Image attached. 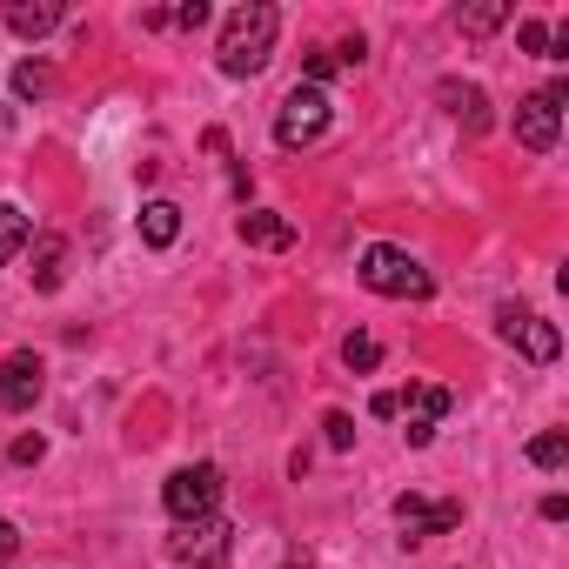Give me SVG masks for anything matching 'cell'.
Instances as JSON below:
<instances>
[{"mask_svg":"<svg viewBox=\"0 0 569 569\" xmlns=\"http://www.w3.org/2000/svg\"><path fill=\"white\" fill-rule=\"evenodd\" d=\"M274 34H281V14L268 8V0H248V8H234V14L221 21V48H214L221 74H228V81L261 74L268 54H274Z\"/></svg>","mask_w":569,"mask_h":569,"instance_id":"obj_1","label":"cell"},{"mask_svg":"<svg viewBox=\"0 0 569 569\" xmlns=\"http://www.w3.org/2000/svg\"><path fill=\"white\" fill-rule=\"evenodd\" d=\"M356 274H362L369 296H389V302H429V289H436L429 268L409 248H396V241H369L362 261H356Z\"/></svg>","mask_w":569,"mask_h":569,"instance_id":"obj_2","label":"cell"},{"mask_svg":"<svg viewBox=\"0 0 569 569\" xmlns=\"http://www.w3.org/2000/svg\"><path fill=\"white\" fill-rule=\"evenodd\" d=\"M329 121H336L329 88L296 81L289 94H281V108H274V141H281V148H316V141L329 134Z\"/></svg>","mask_w":569,"mask_h":569,"instance_id":"obj_3","label":"cell"},{"mask_svg":"<svg viewBox=\"0 0 569 569\" xmlns=\"http://www.w3.org/2000/svg\"><path fill=\"white\" fill-rule=\"evenodd\" d=\"M161 502H168L174 522H201V516H214V509H221V469H214V462H188V469H174V476L161 482Z\"/></svg>","mask_w":569,"mask_h":569,"instance_id":"obj_4","label":"cell"},{"mask_svg":"<svg viewBox=\"0 0 569 569\" xmlns=\"http://www.w3.org/2000/svg\"><path fill=\"white\" fill-rule=\"evenodd\" d=\"M562 101H569L562 81H549V88H536V94L516 101V141H522L529 154H549V148H556V134H562Z\"/></svg>","mask_w":569,"mask_h":569,"instance_id":"obj_5","label":"cell"},{"mask_svg":"<svg viewBox=\"0 0 569 569\" xmlns=\"http://www.w3.org/2000/svg\"><path fill=\"white\" fill-rule=\"evenodd\" d=\"M228 549H234V529H228L221 516L174 522V536H168V556L188 562V569H228Z\"/></svg>","mask_w":569,"mask_h":569,"instance_id":"obj_6","label":"cell"},{"mask_svg":"<svg viewBox=\"0 0 569 569\" xmlns=\"http://www.w3.org/2000/svg\"><path fill=\"white\" fill-rule=\"evenodd\" d=\"M41 389H48V362L34 349H14L8 362H0V409L8 416H28L41 402Z\"/></svg>","mask_w":569,"mask_h":569,"instance_id":"obj_7","label":"cell"},{"mask_svg":"<svg viewBox=\"0 0 569 569\" xmlns=\"http://www.w3.org/2000/svg\"><path fill=\"white\" fill-rule=\"evenodd\" d=\"M496 329H502V342H516L529 362H556V356H562L556 322H542V316H529V309H516V302H502V309H496Z\"/></svg>","mask_w":569,"mask_h":569,"instance_id":"obj_8","label":"cell"},{"mask_svg":"<svg viewBox=\"0 0 569 569\" xmlns=\"http://www.w3.org/2000/svg\"><path fill=\"white\" fill-rule=\"evenodd\" d=\"M396 522H402V542H429V536H449V529H462V502L396 496Z\"/></svg>","mask_w":569,"mask_h":569,"instance_id":"obj_9","label":"cell"},{"mask_svg":"<svg viewBox=\"0 0 569 569\" xmlns=\"http://www.w3.org/2000/svg\"><path fill=\"white\" fill-rule=\"evenodd\" d=\"M402 409H409V429H402V436H409V449H429V442H436V429H442V416L456 409V396H449V389H436V382H422V389H409V396H402Z\"/></svg>","mask_w":569,"mask_h":569,"instance_id":"obj_10","label":"cell"},{"mask_svg":"<svg viewBox=\"0 0 569 569\" xmlns=\"http://www.w3.org/2000/svg\"><path fill=\"white\" fill-rule=\"evenodd\" d=\"M0 21H8L21 41H41V34H54V28L68 21V8H61V0H34V8H28V0H14V8L0 14Z\"/></svg>","mask_w":569,"mask_h":569,"instance_id":"obj_11","label":"cell"},{"mask_svg":"<svg viewBox=\"0 0 569 569\" xmlns=\"http://www.w3.org/2000/svg\"><path fill=\"white\" fill-rule=\"evenodd\" d=\"M241 241L248 248H296V221L274 214V208H248L241 214Z\"/></svg>","mask_w":569,"mask_h":569,"instance_id":"obj_12","label":"cell"},{"mask_svg":"<svg viewBox=\"0 0 569 569\" xmlns=\"http://www.w3.org/2000/svg\"><path fill=\"white\" fill-rule=\"evenodd\" d=\"M436 94H442V108H449V114H456V121H462L469 134H482V128H489V94H482V88H462V81H442Z\"/></svg>","mask_w":569,"mask_h":569,"instance_id":"obj_13","label":"cell"},{"mask_svg":"<svg viewBox=\"0 0 569 569\" xmlns=\"http://www.w3.org/2000/svg\"><path fill=\"white\" fill-rule=\"evenodd\" d=\"M28 274H34L41 296H54L61 274H68V241H61V234H34V268H28Z\"/></svg>","mask_w":569,"mask_h":569,"instance_id":"obj_14","label":"cell"},{"mask_svg":"<svg viewBox=\"0 0 569 569\" xmlns=\"http://www.w3.org/2000/svg\"><path fill=\"white\" fill-rule=\"evenodd\" d=\"M141 241L148 248H174L181 241V208L174 201H148L141 208Z\"/></svg>","mask_w":569,"mask_h":569,"instance_id":"obj_15","label":"cell"},{"mask_svg":"<svg viewBox=\"0 0 569 569\" xmlns=\"http://www.w3.org/2000/svg\"><path fill=\"white\" fill-rule=\"evenodd\" d=\"M28 241H34V221H28L14 201H0V268H8V261L28 248Z\"/></svg>","mask_w":569,"mask_h":569,"instance_id":"obj_16","label":"cell"},{"mask_svg":"<svg viewBox=\"0 0 569 569\" xmlns=\"http://www.w3.org/2000/svg\"><path fill=\"white\" fill-rule=\"evenodd\" d=\"M48 88H54V68H48V61H21V68H14V94H21V101H41Z\"/></svg>","mask_w":569,"mask_h":569,"instance_id":"obj_17","label":"cell"},{"mask_svg":"<svg viewBox=\"0 0 569 569\" xmlns=\"http://www.w3.org/2000/svg\"><path fill=\"white\" fill-rule=\"evenodd\" d=\"M509 21V0H489V8H469V14H456V28L462 34H496Z\"/></svg>","mask_w":569,"mask_h":569,"instance_id":"obj_18","label":"cell"},{"mask_svg":"<svg viewBox=\"0 0 569 569\" xmlns=\"http://www.w3.org/2000/svg\"><path fill=\"white\" fill-rule=\"evenodd\" d=\"M529 462H536V469H562V462H569V436H556V429L536 436V442H529Z\"/></svg>","mask_w":569,"mask_h":569,"instance_id":"obj_19","label":"cell"},{"mask_svg":"<svg viewBox=\"0 0 569 569\" xmlns=\"http://www.w3.org/2000/svg\"><path fill=\"white\" fill-rule=\"evenodd\" d=\"M342 362H349V369H362V376H369V369H376V362H382V342H376V336H349V342H342Z\"/></svg>","mask_w":569,"mask_h":569,"instance_id":"obj_20","label":"cell"},{"mask_svg":"<svg viewBox=\"0 0 569 569\" xmlns=\"http://www.w3.org/2000/svg\"><path fill=\"white\" fill-rule=\"evenodd\" d=\"M516 41H522V54H542V61H549V21H522Z\"/></svg>","mask_w":569,"mask_h":569,"instance_id":"obj_21","label":"cell"},{"mask_svg":"<svg viewBox=\"0 0 569 569\" xmlns=\"http://www.w3.org/2000/svg\"><path fill=\"white\" fill-rule=\"evenodd\" d=\"M168 28H188V34H194V28H208V0H181V8L168 14Z\"/></svg>","mask_w":569,"mask_h":569,"instance_id":"obj_22","label":"cell"},{"mask_svg":"<svg viewBox=\"0 0 569 569\" xmlns=\"http://www.w3.org/2000/svg\"><path fill=\"white\" fill-rule=\"evenodd\" d=\"M329 74H342V61H336V48H316L309 54V88H322Z\"/></svg>","mask_w":569,"mask_h":569,"instance_id":"obj_23","label":"cell"},{"mask_svg":"<svg viewBox=\"0 0 569 569\" xmlns=\"http://www.w3.org/2000/svg\"><path fill=\"white\" fill-rule=\"evenodd\" d=\"M322 429H329V449H349V442H356V422H349L342 409H336V416H329Z\"/></svg>","mask_w":569,"mask_h":569,"instance_id":"obj_24","label":"cell"},{"mask_svg":"<svg viewBox=\"0 0 569 569\" xmlns=\"http://www.w3.org/2000/svg\"><path fill=\"white\" fill-rule=\"evenodd\" d=\"M369 416H376V422H389V416H402V396H396V389H382V396L369 402Z\"/></svg>","mask_w":569,"mask_h":569,"instance_id":"obj_25","label":"cell"},{"mask_svg":"<svg viewBox=\"0 0 569 569\" xmlns=\"http://www.w3.org/2000/svg\"><path fill=\"white\" fill-rule=\"evenodd\" d=\"M14 549H21V536H14V522H8V516H0V569L14 562Z\"/></svg>","mask_w":569,"mask_h":569,"instance_id":"obj_26","label":"cell"},{"mask_svg":"<svg viewBox=\"0 0 569 569\" xmlns=\"http://www.w3.org/2000/svg\"><path fill=\"white\" fill-rule=\"evenodd\" d=\"M41 456H48V442H41V436H21V442H14V462H41Z\"/></svg>","mask_w":569,"mask_h":569,"instance_id":"obj_27","label":"cell"},{"mask_svg":"<svg viewBox=\"0 0 569 569\" xmlns=\"http://www.w3.org/2000/svg\"><path fill=\"white\" fill-rule=\"evenodd\" d=\"M0 121H8V114H0Z\"/></svg>","mask_w":569,"mask_h":569,"instance_id":"obj_28","label":"cell"}]
</instances>
